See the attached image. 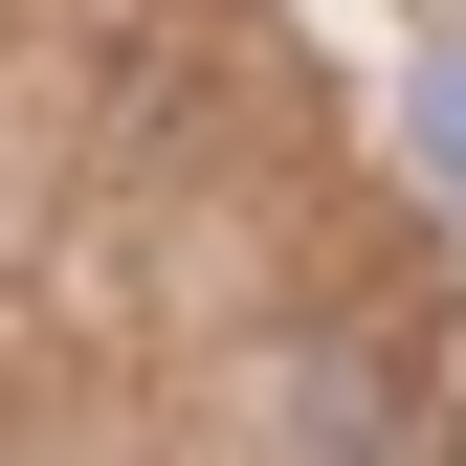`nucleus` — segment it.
I'll use <instances>...</instances> for the list:
<instances>
[{"mask_svg": "<svg viewBox=\"0 0 466 466\" xmlns=\"http://www.w3.org/2000/svg\"><path fill=\"white\" fill-rule=\"evenodd\" d=\"M267 466H422V400H400V356H378V333L267 356Z\"/></svg>", "mask_w": 466, "mask_h": 466, "instance_id": "nucleus-1", "label": "nucleus"}, {"mask_svg": "<svg viewBox=\"0 0 466 466\" xmlns=\"http://www.w3.org/2000/svg\"><path fill=\"white\" fill-rule=\"evenodd\" d=\"M422 178L466 200V23H444V67H422Z\"/></svg>", "mask_w": 466, "mask_h": 466, "instance_id": "nucleus-2", "label": "nucleus"}]
</instances>
